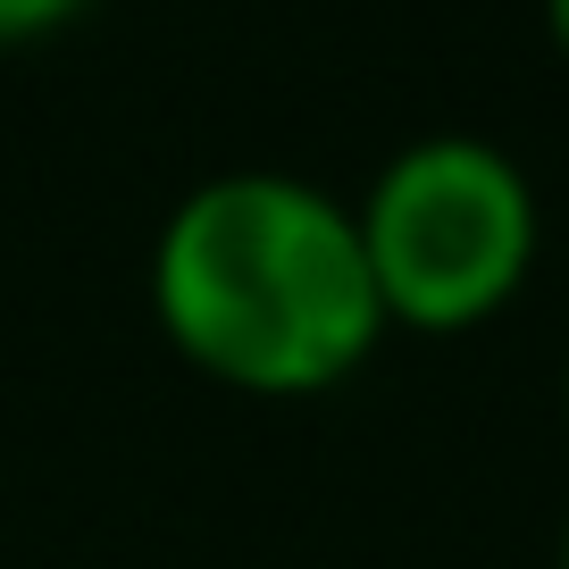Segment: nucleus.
<instances>
[{
    "label": "nucleus",
    "instance_id": "obj_1",
    "mask_svg": "<svg viewBox=\"0 0 569 569\" xmlns=\"http://www.w3.org/2000/svg\"><path fill=\"white\" fill-rule=\"evenodd\" d=\"M142 284L160 336L243 393H327L393 327L352 201L293 168H218L184 184Z\"/></svg>",
    "mask_w": 569,
    "mask_h": 569
},
{
    "label": "nucleus",
    "instance_id": "obj_2",
    "mask_svg": "<svg viewBox=\"0 0 569 569\" xmlns=\"http://www.w3.org/2000/svg\"><path fill=\"white\" fill-rule=\"evenodd\" d=\"M369 277L386 293L393 327H478L511 302L536 268V184L495 134L436 126L377 160V177L352 201Z\"/></svg>",
    "mask_w": 569,
    "mask_h": 569
},
{
    "label": "nucleus",
    "instance_id": "obj_3",
    "mask_svg": "<svg viewBox=\"0 0 569 569\" xmlns=\"http://www.w3.org/2000/svg\"><path fill=\"white\" fill-rule=\"evenodd\" d=\"M84 0H0V42H26V34H42V26H59V18H76Z\"/></svg>",
    "mask_w": 569,
    "mask_h": 569
},
{
    "label": "nucleus",
    "instance_id": "obj_4",
    "mask_svg": "<svg viewBox=\"0 0 569 569\" xmlns=\"http://www.w3.org/2000/svg\"><path fill=\"white\" fill-rule=\"evenodd\" d=\"M545 26H552V42L569 51V0H545Z\"/></svg>",
    "mask_w": 569,
    "mask_h": 569
},
{
    "label": "nucleus",
    "instance_id": "obj_5",
    "mask_svg": "<svg viewBox=\"0 0 569 569\" xmlns=\"http://www.w3.org/2000/svg\"><path fill=\"white\" fill-rule=\"evenodd\" d=\"M552 561H561V569H569V519H561V552H552Z\"/></svg>",
    "mask_w": 569,
    "mask_h": 569
},
{
    "label": "nucleus",
    "instance_id": "obj_6",
    "mask_svg": "<svg viewBox=\"0 0 569 569\" xmlns=\"http://www.w3.org/2000/svg\"><path fill=\"white\" fill-rule=\"evenodd\" d=\"M561 410H569V360H561Z\"/></svg>",
    "mask_w": 569,
    "mask_h": 569
}]
</instances>
